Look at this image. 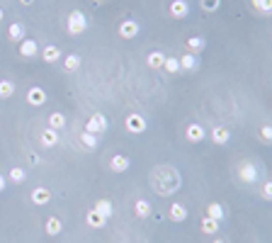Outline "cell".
<instances>
[{"instance_id": "1f68e13d", "label": "cell", "mask_w": 272, "mask_h": 243, "mask_svg": "<svg viewBox=\"0 0 272 243\" xmlns=\"http://www.w3.org/2000/svg\"><path fill=\"white\" fill-rule=\"evenodd\" d=\"M253 8L260 12V15H270L272 12V0H251Z\"/></svg>"}, {"instance_id": "e0dca14e", "label": "cell", "mask_w": 272, "mask_h": 243, "mask_svg": "<svg viewBox=\"0 0 272 243\" xmlns=\"http://www.w3.org/2000/svg\"><path fill=\"white\" fill-rule=\"evenodd\" d=\"M168 214H170V219H173L175 224H183V221L187 219V207L185 204H180V202H173Z\"/></svg>"}, {"instance_id": "b9f144b4", "label": "cell", "mask_w": 272, "mask_h": 243, "mask_svg": "<svg viewBox=\"0 0 272 243\" xmlns=\"http://www.w3.org/2000/svg\"><path fill=\"white\" fill-rule=\"evenodd\" d=\"M0 22H3V10H0Z\"/></svg>"}, {"instance_id": "f546056e", "label": "cell", "mask_w": 272, "mask_h": 243, "mask_svg": "<svg viewBox=\"0 0 272 243\" xmlns=\"http://www.w3.org/2000/svg\"><path fill=\"white\" fill-rule=\"evenodd\" d=\"M24 177H27L24 168H20V166L10 168V175H8V180H10V183H15V185H22V183H24Z\"/></svg>"}, {"instance_id": "484cf974", "label": "cell", "mask_w": 272, "mask_h": 243, "mask_svg": "<svg viewBox=\"0 0 272 243\" xmlns=\"http://www.w3.org/2000/svg\"><path fill=\"white\" fill-rule=\"evenodd\" d=\"M146 64H148L151 68H163L165 54H163V51H151V54L146 56Z\"/></svg>"}, {"instance_id": "30bf717a", "label": "cell", "mask_w": 272, "mask_h": 243, "mask_svg": "<svg viewBox=\"0 0 272 243\" xmlns=\"http://www.w3.org/2000/svg\"><path fill=\"white\" fill-rule=\"evenodd\" d=\"M44 102H46V90L44 88H29L27 90V105H32V107H42Z\"/></svg>"}, {"instance_id": "f1b7e54d", "label": "cell", "mask_w": 272, "mask_h": 243, "mask_svg": "<svg viewBox=\"0 0 272 243\" xmlns=\"http://www.w3.org/2000/svg\"><path fill=\"white\" fill-rule=\"evenodd\" d=\"M15 95V83L12 80H0V100H10Z\"/></svg>"}, {"instance_id": "277c9868", "label": "cell", "mask_w": 272, "mask_h": 243, "mask_svg": "<svg viewBox=\"0 0 272 243\" xmlns=\"http://www.w3.org/2000/svg\"><path fill=\"white\" fill-rule=\"evenodd\" d=\"M107 127H109V122H107V117H105L102 112H95V114H90V119L85 122V132L95 134V136H100L102 132H107Z\"/></svg>"}, {"instance_id": "836d02e7", "label": "cell", "mask_w": 272, "mask_h": 243, "mask_svg": "<svg viewBox=\"0 0 272 243\" xmlns=\"http://www.w3.org/2000/svg\"><path fill=\"white\" fill-rule=\"evenodd\" d=\"M199 5L204 12H217L221 8V0H199Z\"/></svg>"}, {"instance_id": "9c48e42d", "label": "cell", "mask_w": 272, "mask_h": 243, "mask_svg": "<svg viewBox=\"0 0 272 243\" xmlns=\"http://www.w3.org/2000/svg\"><path fill=\"white\" fill-rule=\"evenodd\" d=\"M37 54H39L37 39H22L20 42V56L22 58H37Z\"/></svg>"}, {"instance_id": "4316f807", "label": "cell", "mask_w": 272, "mask_h": 243, "mask_svg": "<svg viewBox=\"0 0 272 243\" xmlns=\"http://www.w3.org/2000/svg\"><path fill=\"white\" fill-rule=\"evenodd\" d=\"M66 127V117L61 114V112H51L49 114V129H54V132H58V129H64Z\"/></svg>"}, {"instance_id": "d590c367", "label": "cell", "mask_w": 272, "mask_h": 243, "mask_svg": "<svg viewBox=\"0 0 272 243\" xmlns=\"http://www.w3.org/2000/svg\"><path fill=\"white\" fill-rule=\"evenodd\" d=\"M260 197L265 199V202H270V199H272V183H270V180H265V183H262Z\"/></svg>"}, {"instance_id": "5bb4252c", "label": "cell", "mask_w": 272, "mask_h": 243, "mask_svg": "<svg viewBox=\"0 0 272 243\" xmlns=\"http://www.w3.org/2000/svg\"><path fill=\"white\" fill-rule=\"evenodd\" d=\"M39 144H42L44 148H54V146L58 144V134H56L54 129H49V127H46V129L39 134Z\"/></svg>"}, {"instance_id": "7a4b0ae2", "label": "cell", "mask_w": 272, "mask_h": 243, "mask_svg": "<svg viewBox=\"0 0 272 243\" xmlns=\"http://www.w3.org/2000/svg\"><path fill=\"white\" fill-rule=\"evenodd\" d=\"M236 175H238V180L243 183V185H253V183H258V180H260V170H258V166L253 163L251 158H246V161H240L238 163Z\"/></svg>"}, {"instance_id": "44dd1931", "label": "cell", "mask_w": 272, "mask_h": 243, "mask_svg": "<svg viewBox=\"0 0 272 243\" xmlns=\"http://www.w3.org/2000/svg\"><path fill=\"white\" fill-rule=\"evenodd\" d=\"M134 211H136L139 219H148L153 209H151V204H148L146 199H136V202H134Z\"/></svg>"}, {"instance_id": "4fadbf2b", "label": "cell", "mask_w": 272, "mask_h": 243, "mask_svg": "<svg viewBox=\"0 0 272 243\" xmlns=\"http://www.w3.org/2000/svg\"><path fill=\"white\" fill-rule=\"evenodd\" d=\"M42 58L46 61V64H58L61 61V49L56 44H49L42 49Z\"/></svg>"}, {"instance_id": "52a82bcc", "label": "cell", "mask_w": 272, "mask_h": 243, "mask_svg": "<svg viewBox=\"0 0 272 243\" xmlns=\"http://www.w3.org/2000/svg\"><path fill=\"white\" fill-rule=\"evenodd\" d=\"M139 22L136 20H124V22H119V27H117V32H119L122 39H134L136 34H139Z\"/></svg>"}, {"instance_id": "603a6c76", "label": "cell", "mask_w": 272, "mask_h": 243, "mask_svg": "<svg viewBox=\"0 0 272 243\" xmlns=\"http://www.w3.org/2000/svg\"><path fill=\"white\" fill-rule=\"evenodd\" d=\"M85 221H87V226H93V229H102V226L107 224V219H105V217H100L95 209L87 211V214H85Z\"/></svg>"}, {"instance_id": "2e32d148", "label": "cell", "mask_w": 272, "mask_h": 243, "mask_svg": "<svg viewBox=\"0 0 272 243\" xmlns=\"http://www.w3.org/2000/svg\"><path fill=\"white\" fill-rule=\"evenodd\" d=\"M207 217L221 224V221L226 219V207H224V204H219V202H211V204L207 207Z\"/></svg>"}, {"instance_id": "d6a6232c", "label": "cell", "mask_w": 272, "mask_h": 243, "mask_svg": "<svg viewBox=\"0 0 272 243\" xmlns=\"http://www.w3.org/2000/svg\"><path fill=\"white\" fill-rule=\"evenodd\" d=\"M163 68L168 71V73H177V71H180V61H177L175 56H165Z\"/></svg>"}, {"instance_id": "f35d334b", "label": "cell", "mask_w": 272, "mask_h": 243, "mask_svg": "<svg viewBox=\"0 0 272 243\" xmlns=\"http://www.w3.org/2000/svg\"><path fill=\"white\" fill-rule=\"evenodd\" d=\"M20 5H24V8H29V5H34V0H20Z\"/></svg>"}, {"instance_id": "9a60e30c", "label": "cell", "mask_w": 272, "mask_h": 243, "mask_svg": "<svg viewBox=\"0 0 272 243\" xmlns=\"http://www.w3.org/2000/svg\"><path fill=\"white\" fill-rule=\"evenodd\" d=\"M95 211H98L100 217H105V219H112V217H114V204H112V202H109V199H98V202H95Z\"/></svg>"}, {"instance_id": "60d3db41", "label": "cell", "mask_w": 272, "mask_h": 243, "mask_svg": "<svg viewBox=\"0 0 272 243\" xmlns=\"http://www.w3.org/2000/svg\"><path fill=\"white\" fill-rule=\"evenodd\" d=\"M95 3H100V5H102V3H107V0H95Z\"/></svg>"}, {"instance_id": "ab89813d", "label": "cell", "mask_w": 272, "mask_h": 243, "mask_svg": "<svg viewBox=\"0 0 272 243\" xmlns=\"http://www.w3.org/2000/svg\"><path fill=\"white\" fill-rule=\"evenodd\" d=\"M211 243H229V241H226V238H214Z\"/></svg>"}, {"instance_id": "8fae6325", "label": "cell", "mask_w": 272, "mask_h": 243, "mask_svg": "<svg viewBox=\"0 0 272 243\" xmlns=\"http://www.w3.org/2000/svg\"><path fill=\"white\" fill-rule=\"evenodd\" d=\"M131 168V158L124 154H117L112 156V161H109V170H114V173H124V170H129Z\"/></svg>"}, {"instance_id": "8d00e7d4", "label": "cell", "mask_w": 272, "mask_h": 243, "mask_svg": "<svg viewBox=\"0 0 272 243\" xmlns=\"http://www.w3.org/2000/svg\"><path fill=\"white\" fill-rule=\"evenodd\" d=\"M29 163H34V166H37V163H39V156H37V154H29Z\"/></svg>"}, {"instance_id": "e575fe53", "label": "cell", "mask_w": 272, "mask_h": 243, "mask_svg": "<svg viewBox=\"0 0 272 243\" xmlns=\"http://www.w3.org/2000/svg\"><path fill=\"white\" fill-rule=\"evenodd\" d=\"M260 139H262V144H272V127L270 124H262L260 127Z\"/></svg>"}, {"instance_id": "cb8c5ba5", "label": "cell", "mask_w": 272, "mask_h": 243, "mask_svg": "<svg viewBox=\"0 0 272 243\" xmlns=\"http://www.w3.org/2000/svg\"><path fill=\"white\" fill-rule=\"evenodd\" d=\"M204 46H207V42H204V37H190L187 39V54H199V51H204Z\"/></svg>"}, {"instance_id": "d6986e66", "label": "cell", "mask_w": 272, "mask_h": 243, "mask_svg": "<svg viewBox=\"0 0 272 243\" xmlns=\"http://www.w3.org/2000/svg\"><path fill=\"white\" fill-rule=\"evenodd\" d=\"M24 34H27V29H24L22 22H12L10 29H8V37H10V42H15V44H20L22 39H27Z\"/></svg>"}, {"instance_id": "4dcf8cb0", "label": "cell", "mask_w": 272, "mask_h": 243, "mask_svg": "<svg viewBox=\"0 0 272 243\" xmlns=\"http://www.w3.org/2000/svg\"><path fill=\"white\" fill-rule=\"evenodd\" d=\"M202 231L207 233V236H214V233L219 231V221H214V219H209V217H204V219H202Z\"/></svg>"}, {"instance_id": "7402d4cb", "label": "cell", "mask_w": 272, "mask_h": 243, "mask_svg": "<svg viewBox=\"0 0 272 243\" xmlns=\"http://www.w3.org/2000/svg\"><path fill=\"white\" fill-rule=\"evenodd\" d=\"M180 61V71H197L199 68V61H197L195 54H185L183 58H177Z\"/></svg>"}, {"instance_id": "d4e9b609", "label": "cell", "mask_w": 272, "mask_h": 243, "mask_svg": "<svg viewBox=\"0 0 272 243\" xmlns=\"http://www.w3.org/2000/svg\"><path fill=\"white\" fill-rule=\"evenodd\" d=\"M78 68H80V56L78 54H68L64 58V71L66 73H76Z\"/></svg>"}, {"instance_id": "ba28073f", "label": "cell", "mask_w": 272, "mask_h": 243, "mask_svg": "<svg viewBox=\"0 0 272 243\" xmlns=\"http://www.w3.org/2000/svg\"><path fill=\"white\" fill-rule=\"evenodd\" d=\"M185 136H187V141H192V144H199V141H204L207 132H204V127H202V124L192 122V124H190V127L185 129Z\"/></svg>"}, {"instance_id": "ffe728a7", "label": "cell", "mask_w": 272, "mask_h": 243, "mask_svg": "<svg viewBox=\"0 0 272 243\" xmlns=\"http://www.w3.org/2000/svg\"><path fill=\"white\" fill-rule=\"evenodd\" d=\"M44 231H46V236H58V233L64 231V224H61L58 217H49V219H46V226H44Z\"/></svg>"}, {"instance_id": "5b68a950", "label": "cell", "mask_w": 272, "mask_h": 243, "mask_svg": "<svg viewBox=\"0 0 272 243\" xmlns=\"http://www.w3.org/2000/svg\"><path fill=\"white\" fill-rule=\"evenodd\" d=\"M124 127H127V132L129 134H143L146 132V127H148V122H146L143 114L131 112V114H127V119H124Z\"/></svg>"}, {"instance_id": "74e56055", "label": "cell", "mask_w": 272, "mask_h": 243, "mask_svg": "<svg viewBox=\"0 0 272 243\" xmlns=\"http://www.w3.org/2000/svg\"><path fill=\"white\" fill-rule=\"evenodd\" d=\"M5 185H8V177H3V175H0V192L5 190Z\"/></svg>"}, {"instance_id": "8992f818", "label": "cell", "mask_w": 272, "mask_h": 243, "mask_svg": "<svg viewBox=\"0 0 272 243\" xmlns=\"http://www.w3.org/2000/svg\"><path fill=\"white\" fill-rule=\"evenodd\" d=\"M168 12H170L173 20H185L187 15H190V3H187V0H173Z\"/></svg>"}, {"instance_id": "83f0119b", "label": "cell", "mask_w": 272, "mask_h": 243, "mask_svg": "<svg viewBox=\"0 0 272 243\" xmlns=\"http://www.w3.org/2000/svg\"><path fill=\"white\" fill-rule=\"evenodd\" d=\"M80 141H83V146H85L87 151H95V148L100 146L98 136H95V134H90V132H83V134H80Z\"/></svg>"}, {"instance_id": "3957f363", "label": "cell", "mask_w": 272, "mask_h": 243, "mask_svg": "<svg viewBox=\"0 0 272 243\" xmlns=\"http://www.w3.org/2000/svg\"><path fill=\"white\" fill-rule=\"evenodd\" d=\"M66 29H68V34H73V37H78V34L85 32V29H87V17H85V12H80V10L68 12V20H66Z\"/></svg>"}, {"instance_id": "ac0fdd59", "label": "cell", "mask_w": 272, "mask_h": 243, "mask_svg": "<svg viewBox=\"0 0 272 243\" xmlns=\"http://www.w3.org/2000/svg\"><path fill=\"white\" fill-rule=\"evenodd\" d=\"M32 202L37 207H44V204H49L51 202V192L46 188H34L32 190Z\"/></svg>"}, {"instance_id": "6da1fadb", "label": "cell", "mask_w": 272, "mask_h": 243, "mask_svg": "<svg viewBox=\"0 0 272 243\" xmlns=\"http://www.w3.org/2000/svg\"><path fill=\"white\" fill-rule=\"evenodd\" d=\"M183 185V177H180V170L175 166H156L151 170V188L158 192V195H163V197H170L175 195L177 190Z\"/></svg>"}, {"instance_id": "7c38bea8", "label": "cell", "mask_w": 272, "mask_h": 243, "mask_svg": "<svg viewBox=\"0 0 272 243\" xmlns=\"http://www.w3.org/2000/svg\"><path fill=\"white\" fill-rule=\"evenodd\" d=\"M211 141H214V144H219V146L229 144V141H231V129H229V127H221V124H219V127H214V129H211Z\"/></svg>"}]
</instances>
